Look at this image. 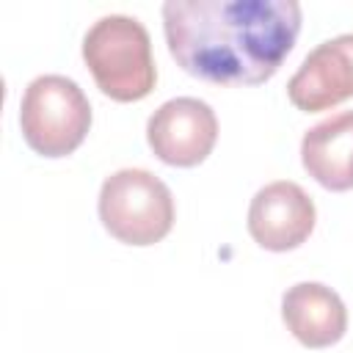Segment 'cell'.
<instances>
[{
	"mask_svg": "<svg viewBox=\"0 0 353 353\" xmlns=\"http://www.w3.org/2000/svg\"><path fill=\"white\" fill-rule=\"evenodd\" d=\"M83 61L99 91L116 102H138L152 94L157 69L146 28L127 14L99 17L83 39Z\"/></svg>",
	"mask_w": 353,
	"mask_h": 353,
	"instance_id": "obj_2",
	"label": "cell"
},
{
	"mask_svg": "<svg viewBox=\"0 0 353 353\" xmlns=\"http://www.w3.org/2000/svg\"><path fill=\"white\" fill-rule=\"evenodd\" d=\"M102 226L127 245H152L174 226V196L146 168H121L99 190Z\"/></svg>",
	"mask_w": 353,
	"mask_h": 353,
	"instance_id": "obj_4",
	"label": "cell"
},
{
	"mask_svg": "<svg viewBox=\"0 0 353 353\" xmlns=\"http://www.w3.org/2000/svg\"><path fill=\"white\" fill-rule=\"evenodd\" d=\"M287 97L298 110H328L353 97V33L317 44L287 83Z\"/></svg>",
	"mask_w": 353,
	"mask_h": 353,
	"instance_id": "obj_7",
	"label": "cell"
},
{
	"mask_svg": "<svg viewBox=\"0 0 353 353\" xmlns=\"http://www.w3.org/2000/svg\"><path fill=\"white\" fill-rule=\"evenodd\" d=\"M303 168L328 190L353 188V110L334 113L306 130L301 141Z\"/></svg>",
	"mask_w": 353,
	"mask_h": 353,
	"instance_id": "obj_9",
	"label": "cell"
},
{
	"mask_svg": "<svg viewBox=\"0 0 353 353\" xmlns=\"http://www.w3.org/2000/svg\"><path fill=\"white\" fill-rule=\"evenodd\" d=\"M317 210L312 196L290 179L259 188L248 207V232L268 251L298 248L314 229Z\"/></svg>",
	"mask_w": 353,
	"mask_h": 353,
	"instance_id": "obj_6",
	"label": "cell"
},
{
	"mask_svg": "<svg viewBox=\"0 0 353 353\" xmlns=\"http://www.w3.org/2000/svg\"><path fill=\"white\" fill-rule=\"evenodd\" d=\"M25 143L44 157L72 154L88 135L91 102L83 88L63 74H41L28 83L19 105Z\"/></svg>",
	"mask_w": 353,
	"mask_h": 353,
	"instance_id": "obj_3",
	"label": "cell"
},
{
	"mask_svg": "<svg viewBox=\"0 0 353 353\" xmlns=\"http://www.w3.org/2000/svg\"><path fill=\"white\" fill-rule=\"evenodd\" d=\"M146 141L152 152L168 165H199L218 141L215 110L196 97L168 99L149 116Z\"/></svg>",
	"mask_w": 353,
	"mask_h": 353,
	"instance_id": "obj_5",
	"label": "cell"
},
{
	"mask_svg": "<svg viewBox=\"0 0 353 353\" xmlns=\"http://www.w3.org/2000/svg\"><path fill=\"white\" fill-rule=\"evenodd\" d=\"M281 317L290 334L306 347H328L347 331L342 298L320 281H298L281 298Z\"/></svg>",
	"mask_w": 353,
	"mask_h": 353,
	"instance_id": "obj_8",
	"label": "cell"
},
{
	"mask_svg": "<svg viewBox=\"0 0 353 353\" xmlns=\"http://www.w3.org/2000/svg\"><path fill=\"white\" fill-rule=\"evenodd\" d=\"M168 52L188 74L218 85L270 80L295 47V0H168L163 3Z\"/></svg>",
	"mask_w": 353,
	"mask_h": 353,
	"instance_id": "obj_1",
	"label": "cell"
}]
</instances>
